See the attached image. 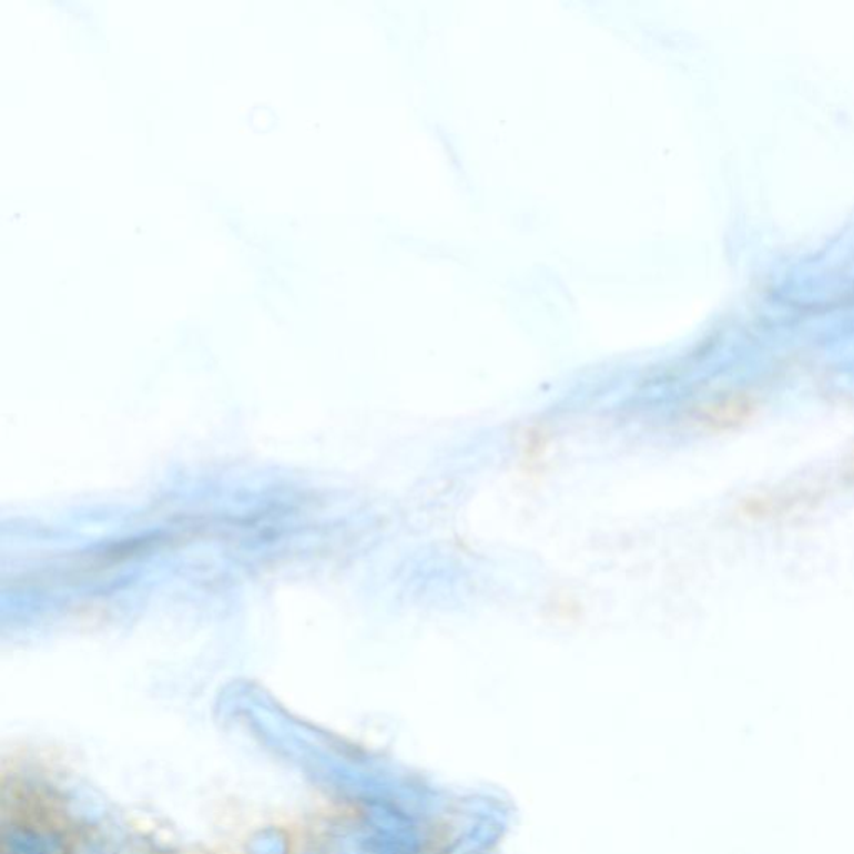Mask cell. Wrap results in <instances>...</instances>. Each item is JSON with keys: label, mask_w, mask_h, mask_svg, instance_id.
Instances as JSON below:
<instances>
[{"label": "cell", "mask_w": 854, "mask_h": 854, "mask_svg": "<svg viewBox=\"0 0 854 854\" xmlns=\"http://www.w3.org/2000/svg\"><path fill=\"white\" fill-rule=\"evenodd\" d=\"M754 403L746 396H728L700 407L697 420L711 431H726L753 417Z\"/></svg>", "instance_id": "obj_1"}]
</instances>
